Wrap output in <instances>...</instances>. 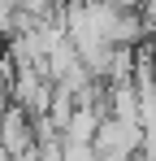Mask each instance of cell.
<instances>
[{"instance_id": "cell-2", "label": "cell", "mask_w": 156, "mask_h": 161, "mask_svg": "<svg viewBox=\"0 0 156 161\" xmlns=\"http://www.w3.org/2000/svg\"><path fill=\"white\" fill-rule=\"evenodd\" d=\"M152 26H156V22H152Z\"/></svg>"}, {"instance_id": "cell-1", "label": "cell", "mask_w": 156, "mask_h": 161, "mask_svg": "<svg viewBox=\"0 0 156 161\" xmlns=\"http://www.w3.org/2000/svg\"><path fill=\"white\" fill-rule=\"evenodd\" d=\"M0 148H4L13 161L35 157V148H39V131L30 126V113H26L22 105H13L4 118H0Z\"/></svg>"}]
</instances>
